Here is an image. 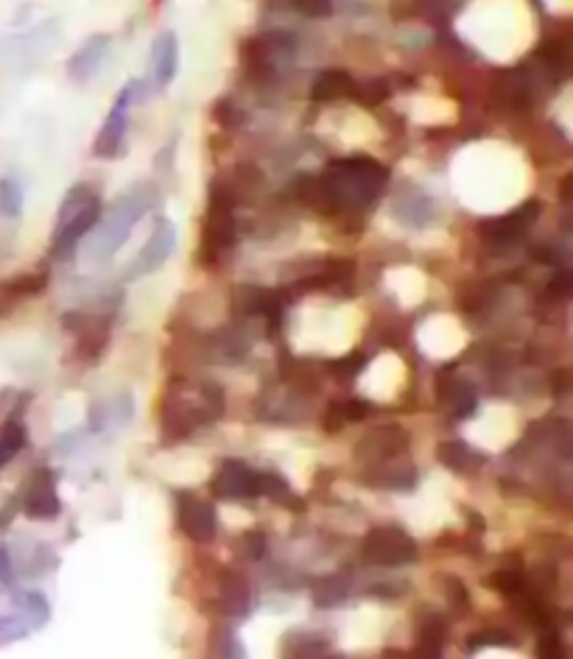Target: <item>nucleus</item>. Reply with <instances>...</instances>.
Returning <instances> with one entry per match:
<instances>
[{
    "label": "nucleus",
    "instance_id": "6ab92c4d",
    "mask_svg": "<svg viewBox=\"0 0 573 659\" xmlns=\"http://www.w3.org/2000/svg\"><path fill=\"white\" fill-rule=\"evenodd\" d=\"M358 81L352 79L347 70H322L314 81V90H311V99L316 104H330V101H345L356 95Z\"/></svg>",
    "mask_w": 573,
    "mask_h": 659
},
{
    "label": "nucleus",
    "instance_id": "aec40b11",
    "mask_svg": "<svg viewBox=\"0 0 573 659\" xmlns=\"http://www.w3.org/2000/svg\"><path fill=\"white\" fill-rule=\"evenodd\" d=\"M437 456L453 473H473L481 464V456H475L464 442H439L437 444Z\"/></svg>",
    "mask_w": 573,
    "mask_h": 659
},
{
    "label": "nucleus",
    "instance_id": "0eeeda50",
    "mask_svg": "<svg viewBox=\"0 0 573 659\" xmlns=\"http://www.w3.org/2000/svg\"><path fill=\"white\" fill-rule=\"evenodd\" d=\"M137 93H141V81H130V84L117 93L115 104H112L110 115H106L104 126H101L99 137H96L93 155L99 157V160H115V157L121 155L126 126H130V106L132 101L137 99Z\"/></svg>",
    "mask_w": 573,
    "mask_h": 659
},
{
    "label": "nucleus",
    "instance_id": "ddd939ff",
    "mask_svg": "<svg viewBox=\"0 0 573 659\" xmlns=\"http://www.w3.org/2000/svg\"><path fill=\"white\" fill-rule=\"evenodd\" d=\"M23 512L32 520H54L63 512L59 495H56V478L50 469H37L23 495Z\"/></svg>",
    "mask_w": 573,
    "mask_h": 659
},
{
    "label": "nucleus",
    "instance_id": "39448f33",
    "mask_svg": "<svg viewBox=\"0 0 573 659\" xmlns=\"http://www.w3.org/2000/svg\"><path fill=\"white\" fill-rule=\"evenodd\" d=\"M235 196L224 179L210 185L207 218H204V260L213 265L218 254L233 249L235 243V218H233Z\"/></svg>",
    "mask_w": 573,
    "mask_h": 659
},
{
    "label": "nucleus",
    "instance_id": "c9c22d12",
    "mask_svg": "<svg viewBox=\"0 0 573 659\" xmlns=\"http://www.w3.org/2000/svg\"><path fill=\"white\" fill-rule=\"evenodd\" d=\"M470 648H481V646H512V637L504 635V632H479V635L470 637L468 643Z\"/></svg>",
    "mask_w": 573,
    "mask_h": 659
},
{
    "label": "nucleus",
    "instance_id": "2eb2a0df",
    "mask_svg": "<svg viewBox=\"0 0 573 659\" xmlns=\"http://www.w3.org/2000/svg\"><path fill=\"white\" fill-rule=\"evenodd\" d=\"M173 247H177V227H173L168 218H162V221H157L155 232H151L146 247H143L141 254H137V263L135 269H132L130 277H143V274L157 272V269L166 263L168 254L173 252Z\"/></svg>",
    "mask_w": 573,
    "mask_h": 659
},
{
    "label": "nucleus",
    "instance_id": "cd10ccee",
    "mask_svg": "<svg viewBox=\"0 0 573 659\" xmlns=\"http://www.w3.org/2000/svg\"><path fill=\"white\" fill-rule=\"evenodd\" d=\"M213 117H216L224 129H238V126H244V121H247V115L227 99L213 101Z\"/></svg>",
    "mask_w": 573,
    "mask_h": 659
},
{
    "label": "nucleus",
    "instance_id": "dca6fc26",
    "mask_svg": "<svg viewBox=\"0 0 573 659\" xmlns=\"http://www.w3.org/2000/svg\"><path fill=\"white\" fill-rule=\"evenodd\" d=\"M110 34H93L90 39H85V43L79 45V48L74 50V56H70L68 63V76L74 81H90L96 73L101 70V65H104V56L106 50H110Z\"/></svg>",
    "mask_w": 573,
    "mask_h": 659
},
{
    "label": "nucleus",
    "instance_id": "72a5a7b5",
    "mask_svg": "<svg viewBox=\"0 0 573 659\" xmlns=\"http://www.w3.org/2000/svg\"><path fill=\"white\" fill-rule=\"evenodd\" d=\"M445 587H448V601H450V606H453V610H457V612L470 610V592H468V587L462 584V581L448 579V581H445Z\"/></svg>",
    "mask_w": 573,
    "mask_h": 659
},
{
    "label": "nucleus",
    "instance_id": "4468645a",
    "mask_svg": "<svg viewBox=\"0 0 573 659\" xmlns=\"http://www.w3.org/2000/svg\"><path fill=\"white\" fill-rule=\"evenodd\" d=\"M177 520L182 534H186L188 539H193V543L204 545L216 539V512H213V505L204 503V500L182 495V498H179Z\"/></svg>",
    "mask_w": 573,
    "mask_h": 659
},
{
    "label": "nucleus",
    "instance_id": "a19ab883",
    "mask_svg": "<svg viewBox=\"0 0 573 659\" xmlns=\"http://www.w3.org/2000/svg\"><path fill=\"white\" fill-rule=\"evenodd\" d=\"M0 581L7 587L14 584V573H12V556H9V550L0 545Z\"/></svg>",
    "mask_w": 573,
    "mask_h": 659
},
{
    "label": "nucleus",
    "instance_id": "2f4dec72",
    "mask_svg": "<svg viewBox=\"0 0 573 659\" xmlns=\"http://www.w3.org/2000/svg\"><path fill=\"white\" fill-rule=\"evenodd\" d=\"M258 489L263 498H271V500H283V495H289V484H285V478L271 473H258Z\"/></svg>",
    "mask_w": 573,
    "mask_h": 659
},
{
    "label": "nucleus",
    "instance_id": "79ce46f5",
    "mask_svg": "<svg viewBox=\"0 0 573 659\" xmlns=\"http://www.w3.org/2000/svg\"><path fill=\"white\" fill-rule=\"evenodd\" d=\"M551 291H554L557 296H568L571 294V274H560V277L551 283Z\"/></svg>",
    "mask_w": 573,
    "mask_h": 659
},
{
    "label": "nucleus",
    "instance_id": "393cba45",
    "mask_svg": "<svg viewBox=\"0 0 573 659\" xmlns=\"http://www.w3.org/2000/svg\"><path fill=\"white\" fill-rule=\"evenodd\" d=\"M0 213L7 218H18L23 213V191L14 179H0Z\"/></svg>",
    "mask_w": 573,
    "mask_h": 659
},
{
    "label": "nucleus",
    "instance_id": "412c9836",
    "mask_svg": "<svg viewBox=\"0 0 573 659\" xmlns=\"http://www.w3.org/2000/svg\"><path fill=\"white\" fill-rule=\"evenodd\" d=\"M222 604L229 615H244L249 610V587L238 573L222 576Z\"/></svg>",
    "mask_w": 573,
    "mask_h": 659
},
{
    "label": "nucleus",
    "instance_id": "a211bd4d",
    "mask_svg": "<svg viewBox=\"0 0 573 659\" xmlns=\"http://www.w3.org/2000/svg\"><path fill=\"white\" fill-rule=\"evenodd\" d=\"M437 397L453 411V417H468L475 408L473 388L464 380H459L450 370H442L437 375Z\"/></svg>",
    "mask_w": 573,
    "mask_h": 659
},
{
    "label": "nucleus",
    "instance_id": "7c9ffc66",
    "mask_svg": "<svg viewBox=\"0 0 573 659\" xmlns=\"http://www.w3.org/2000/svg\"><path fill=\"white\" fill-rule=\"evenodd\" d=\"M23 606H25V612L32 615L34 626H45V623H48L50 606H48V601H45V598L40 595V592H25Z\"/></svg>",
    "mask_w": 573,
    "mask_h": 659
},
{
    "label": "nucleus",
    "instance_id": "20e7f679",
    "mask_svg": "<svg viewBox=\"0 0 573 659\" xmlns=\"http://www.w3.org/2000/svg\"><path fill=\"white\" fill-rule=\"evenodd\" d=\"M148 207V196L146 193H124V196H117L115 202H112L110 213L104 216V221H101L99 232H96V238L90 241V247H87V252L93 254V258H101V254H112L117 252V249L124 247V241L130 238V232L135 229V224L141 221V216L146 213Z\"/></svg>",
    "mask_w": 573,
    "mask_h": 659
},
{
    "label": "nucleus",
    "instance_id": "e433bc0d",
    "mask_svg": "<svg viewBox=\"0 0 573 659\" xmlns=\"http://www.w3.org/2000/svg\"><path fill=\"white\" fill-rule=\"evenodd\" d=\"M25 635H29V626L20 617H0V637L3 640H20Z\"/></svg>",
    "mask_w": 573,
    "mask_h": 659
},
{
    "label": "nucleus",
    "instance_id": "423d86ee",
    "mask_svg": "<svg viewBox=\"0 0 573 659\" xmlns=\"http://www.w3.org/2000/svg\"><path fill=\"white\" fill-rule=\"evenodd\" d=\"M364 559L378 567H401L417 559V543L397 525H378L361 543Z\"/></svg>",
    "mask_w": 573,
    "mask_h": 659
},
{
    "label": "nucleus",
    "instance_id": "1a4fd4ad",
    "mask_svg": "<svg viewBox=\"0 0 573 659\" xmlns=\"http://www.w3.org/2000/svg\"><path fill=\"white\" fill-rule=\"evenodd\" d=\"M244 54H247L249 68H255L263 76H271L280 59H291L296 54V37L291 32H263L249 39Z\"/></svg>",
    "mask_w": 573,
    "mask_h": 659
},
{
    "label": "nucleus",
    "instance_id": "bb28decb",
    "mask_svg": "<svg viewBox=\"0 0 573 659\" xmlns=\"http://www.w3.org/2000/svg\"><path fill=\"white\" fill-rule=\"evenodd\" d=\"M490 587L498 590L501 595H520L526 590V579L518 573V570H498L490 579Z\"/></svg>",
    "mask_w": 573,
    "mask_h": 659
},
{
    "label": "nucleus",
    "instance_id": "f257e3e1",
    "mask_svg": "<svg viewBox=\"0 0 573 659\" xmlns=\"http://www.w3.org/2000/svg\"><path fill=\"white\" fill-rule=\"evenodd\" d=\"M389 182V168L372 157H345L330 162L322 177H305L296 185L300 202L319 213L358 209L375 202Z\"/></svg>",
    "mask_w": 573,
    "mask_h": 659
},
{
    "label": "nucleus",
    "instance_id": "9b49d317",
    "mask_svg": "<svg viewBox=\"0 0 573 659\" xmlns=\"http://www.w3.org/2000/svg\"><path fill=\"white\" fill-rule=\"evenodd\" d=\"M235 305H238L240 314L263 316L269 321V333H274L285 308H289V294L285 291L249 288V285H244V288L235 291Z\"/></svg>",
    "mask_w": 573,
    "mask_h": 659
},
{
    "label": "nucleus",
    "instance_id": "ea45409f",
    "mask_svg": "<svg viewBox=\"0 0 573 659\" xmlns=\"http://www.w3.org/2000/svg\"><path fill=\"white\" fill-rule=\"evenodd\" d=\"M244 545H247L249 559H260V556L266 554V539H263V534H258V531H252V534L244 536Z\"/></svg>",
    "mask_w": 573,
    "mask_h": 659
},
{
    "label": "nucleus",
    "instance_id": "f03ea898",
    "mask_svg": "<svg viewBox=\"0 0 573 659\" xmlns=\"http://www.w3.org/2000/svg\"><path fill=\"white\" fill-rule=\"evenodd\" d=\"M224 413V391L218 383H173L162 400V436L179 442L204 422H213Z\"/></svg>",
    "mask_w": 573,
    "mask_h": 659
},
{
    "label": "nucleus",
    "instance_id": "f3484780",
    "mask_svg": "<svg viewBox=\"0 0 573 659\" xmlns=\"http://www.w3.org/2000/svg\"><path fill=\"white\" fill-rule=\"evenodd\" d=\"M151 68H155V84L166 90L179 70V43L173 32H162L151 45Z\"/></svg>",
    "mask_w": 573,
    "mask_h": 659
},
{
    "label": "nucleus",
    "instance_id": "c756f323",
    "mask_svg": "<svg viewBox=\"0 0 573 659\" xmlns=\"http://www.w3.org/2000/svg\"><path fill=\"white\" fill-rule=\"evenodd\" d=\"M45 285H48L45 274H25V277L9 280L7 291L14 296H34L40 294V291H45Z\"/></svg>",
    "mask_w": 573,
    "mask_h": 659
},
{
    "label": "nucleus",
    "instance_id": "6e6552de",
    "mask_svg": "<svg viewBox=\"0 0 573 659\" xmlns=\"http://www.w3.org/2000/svg\"><path fill=\"white\" fill-rule=\"evenodd\" d=\"M540 213L542 204L537 202V198H531V202L520 204V207H515L512 213H506V216L493 218V221H481L479 232L481 238L487 243H493V247H512V243H518L520 238L535 227Z\"/></svg>",
    "mask_w": 573,
    "mask_h": 659
},
{
    "label": "nucleus",
    "instance_id": "9d476101",
    "mask_svg": "<svg viewBox=\"0 0 573 659\" xmlns=\"http://www.w3.org/2000/svg\"><path fill=\"white\" fill-rule=\"evenodd\" d=\"M210 489H213V495L222 500L260 498L258 473H255L252 467H247L244 462H235V458L222 462L218 473L213 475V481H210Z\"/></svg>",
    "mask_w": 573,
    "mask_h": 659
},
{
    "label": "nucleus",
    "instance_id": "7ed1b4c3",
    "mask_svg": "<svg viewBox=\"0 0 573 659\" xmlns=\"http://www.w3.org/2000/svg\"><path fill=\"white\" fill-rule=\"evenodd\" d=\"M101 218V198L90 185H76L65 196L54 229V254L68 258Z\"/></svg>",
    "mask_w": 573,
    "mask_h": 659
},
{
    "label": "nucleus",
    "instance_id": "f8f14e48",
    "mask_svg": "<svg viewBox=\"0 0 573 659\" xmlns=\"http://www.w3.org/2000/svg\"><path fill=\"white\" fill-rule=\"evenodd\" d=\"M406 447H408V436L403 428L381 425V428H372V431L361 439V444L356 447V456L358 462L383 464L389 462V458L403 456Z\"/></svg>",
    "mask_w": 573,
    "mask_h": 659
},
{
    "label": "nucleus",
    "instance_id": "a878e982",
    "mask_svg": "<svg viewBox=\"0 0 573 659\" xmlns=\"http://www.w3.org/2000/svg\"><path fill=\"white\" fill-rule=\"evenodd\" d=\"M352 99L364 106H378L389 99V84L383 79H370L356 87V95H352Z\"/></svg>",
    "mask_w": 573,
    "mask_h": 659
},
{
    "label": "nucleus",
    "instance_id": "4be33fe9",
    "mask_svg": "<svg viewBox=\"0 0 573 659\" xmlns=\"http://www.w3.org/2000/svg\"><path fill=\"white\" fill-rule=\"evenodd\" d=\"M445 637H448V623L439 615H428L419 623V654L426 657H439L445 648Z\"/></svg>",
    "mask_w": 573,
    "mask_h": 659
},
{
    "label": "nucleus",
    "instance_id": "37998d69",
    "mask_svg": "<svg viewBox=\"0 0 573 659\" xmlns=\"http://www.w3.org/2000/svg\"><path fill=\"white\" fill-rule=\"evenodd\" d=\"M568 188H571V177L562 179V198H565V202H568V198H571V193H568Z\"/></svg>",
    "mask_w": 573,
    "mask_h": 659
},
{
    "label": "nucleus",
    "instance_id": "4c0bfd02",
    "mask_svg": "<svg viewBox=\"0 0 573 659\" xmlns=\"http://www.w3.org/2000/svg\"><path fill=\"white\" fill-rule=\"evenodd\" d=\"M540 657H562L560 635H557V628H554V626H546V628H542Z\"/></svg>",
    "mask_w": 573,
    "mask_h": 659
},
{
    "label": "nucleus",
    "instance_id": "c85d7f7f",
    "mask_svg": "<svg viewBox=\"0 0 573 659\" xmlns=\"http://www.w3.org/2000/svg\"><path fill=\"white\" fill-rule=\"evenodd\" d=\"M289 7L294 9V12L303 14V18H311V20L330 18V14L336 12L334 0H289Z\"/></svg>",
    "mask_w": 573,
    "mask_h": 659
},
{
    "label": "nucleus",
    "instance_id": "5701e85b",
    "mask_svg": "<svg viewBox=\"0 0 573 659\" xmlns=\"http://www.w3.org/2000/svg\"><path fill=\"white\" fill-rule=\"evenodd\" d=\"M25 442H29V433H25V428L20 425L18 419L3 422V425H0V467H7V464L18 456L25 447Z\"/></svg>",
    "mask_w": 573,
    "mask_h": 659
},
{
    "label": "nucleus",
    "instance_id": "b1692460",
    "mask_svg": "<svg viewBox=\"0 0 573 659\" xmlns=\"http://www.w3.org/2000/svg\"><path fill=\"white\" fill-rule=\"evenodd\" d=\"M347 598V584L341 579H336V576H330V579H322L316 581L314 587V604L322 606V610H330V606H339L341 601Z\"/></svg>",
    "mask_w": 573,
    "mask_h": 659
},
{
    "label": "nucleus",
    "instance_id": "58836bf2",
    "mask_svg": "<svg viewBox=\"0 0 573 659\" xmlns=\"http://www.w3.org/2000/svg\"><path fill=\"white\" fill-rule=\"evenodd\" d=\"M361 366H364V357L361 355H352V357H341V361H336L334 364V370H345V372H339V377H356L358 372L356 370H361Z\"/></svg>",
    "mask_w": 573,
    "mask_h": 659
},
{
    "label": "nucleus",
    "instance_id": "473e14b6",
    "mask_svg": "<svg viewBox=\"0 0 573 659\" xmlns=\"http://www.w3.org/2000/svg\"><path fill=\"white\" fill-rule=\"evenodd\" d=\"M291 640L300 643V648H291V657H316V654H325L327 651V643L322 640V637L314 635H291Z\"/></svg>",
    "mask_w": 573,
    "mask_h": 659
},
{
    "label": "nucleus",
    "instance_id": "f704fd0d",
    "mask_svg": "<svg viewBox=\"0 0 573 659\" xmlns=\"http://www.w3.org/2000/svg\"><path fill=\"white\" fill-rule=\"evenodd\" d=\"M336 411H339L341 422H361V419L370 413V406L367 402H358V400H345V402H336Z\"/></svg>",
    "mask_w": 573,
    "mask_h": 659
}]
</instances>
